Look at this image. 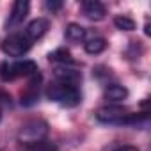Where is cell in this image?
<instances>
[{
    "instance_id": "277c9868",
    "label": "cell",
    "mask_w": 151,
    "mask_h": 151,
    "mask_svg": "<svg viewBox=\"0 0 151 151\" xmlns=\"http://www.w3.org/2000/svg\"><path fill=\"white\" fill-rule=\"evenodd\" d=\"M32 46V41L23 34V32H14L9 34L4 41H2V50L6 55L9 57H22L25 55Z\"/></svg>"
},
{
    "instance_id": "8fae6325",
    "label": "cell",
    "mask_w": 151,
    "mask_h": 151,
    "mask_svg": "<svg viewBox=\"0 0 151 151\" xmlns=\"http://www.w3.org/2000/svg\"><path fill=\"white\" fill-rule=\"evenodd\" d=\"M105 48H107V41H105L103 37H100V36H94V37H91V39H87V41L84 43V50H86L89 55H98V53H101Z\"/></svg>"
},
{
    "instance_id": "9a60e30c",
    "label": "cell",
    "mask_w": 151,
    "mask_h": 151,
    "mask_svg": "<svg viewBox=\"0 0 151 151\" xmlns=\"http://www.w3.org/2000/svg\"><path fill=\"white\" fill-rule=\"evenodd\" d=\"M36 100H37V89H36V82H32L30 87H29V91L22 96V105L29 107V105L36 103Z\"/></svg>"
},
{
    "instance_id": "6da1fadb",
    "label": "cell",
    "mask_w": 151,
    "mask_h": 151,
    "mask_svg": "<svg viewBox=\"0 0 151 151\" xmlns=\"http://www.w3.org/2000/svg\"><path fill=\"white\" fill-rule=\"evenodd\" d=\"M48 98L53 100L55 103L62 105V107H77L80 103V91L77 87V84H71V82H57L52 84L46 91Z\"/></svg>"
},
{
    "instance_id": "e0dca14e",
    "label": "cell",
    "mask_w": 151,
    "mask_h": 151,
    "mask_svg": "<svg viewBox=\"0 0 151 151\" xmlns=\"http://www.w3.org/2000/svg\"><path fill=\"white\" fill-rule=\"evenodd\" d=\"M46 7H48L50 11H57V9L62 7V2H46Z\"/></svg>"
},
{
    "instance_id": "2e32d148",
    "label": "cell",
    "mask_w": 151,
    "mask_h": 151,
    "mask_svg": "<svg viewBox=\"0 0 151 151\" xmlns=\"http://www.w3.org/2000/svg\"><path fill=\"white\" fill-rule=\"evenodd\" d=\"M112 151H140V149L135 147V146H128V144H124V146H117V147L112 149Z\"/></svg>"
},
{
    "instance_id": "7c38bea8",
    "label": "cell",
    "mask_w": 151,
    "mask_h": 151,
    "mask_svg": "<svg viewBox=\"0 0 151 151\" xmlns=\"http://www.w3.org/2000/svg\"><path fill=\"white\" fill-rule=\"evenodd\" d=\"M50 60L52 62H59V64H71L73 57H71V53L66 48H57L55 52L50 53Z\"/></svg>"
},
{
    "instance_id": "5bb4252c",
    "label": "cell",
    "mask_w": 151,
    "mask_h": 151,
    "mask_svg": "<svg viewBox=\"0 0 151 151\" xmlns=\"http://www.w3.org/2000/svg\"><path fill=\"white\" fill-rule=\"evenodd\" d=\"M114 25H116L117 29H121V30H133V29H135V22H133L132 18L124 16V14L116 16V18H114Z\"/></svg>"
},
{
    "instance_id": "5b68a950",
    "label": "cell",
    "mask_w": 151,
    "mask_h": 151,
    "mask_svg": "<svg viewBox=\"0 0 151 151\" xmlns=\"http://www.w3.org/2000/svg\"><path fill=\"white\" fill-rule=\"evenodd\" d=\"M128 116H130L128 109H124L121 105H105L96 110V119L100 123H107V124H124Z\"/></svg>"
},
{
    "instance_id": "7a4b0ae2",
    "label": "cell",
    "mask_w": 151,
    "mask_h": 151,
    "mask_svg": "<svg viewBox=\"0 0 151 151\" xmlns=\"http://www.w3.org/2000/svg\"><path fill=\"white\" fill-rule=\"evenodd\" d=\"M37 73V64L34 60H16V62H4L0 66V77L4 82H11L22 77H34Z\"/></svg>"
},
{
    "instance_id": "3957f363",
    "label": "cell",
    "mask_w": 151,
    "mask_h": 151,
    "mask_svg": "<svg viewBox=\"0 0 151 151\" xmlns=\"http://www.w3.org/2000/svg\"><path fill=\"white\" fill-rule=\"evenodd\" d=\"M46 133H48V124L43 119H29V121H25L22 124L18 139L23 144L30 146V144H34L37 140H43Z\"/></svg>"
},
{
    "instance_id": "ba28073f",
    "label": "cell",
    "mask_w": 151,
    "mask_h": 151,
    "mask_svg": "<svg viewBox=\"0 0 151 151\" xmlns=\"http://www.w3.org/2000/svg\"><path fill=\"white\" fill-rule=\"evenodd\" d=\"M48 27H50V23H48L46 18H36V20H32V22L27 25V29H25L23 34H25L30 41H36V39H41V37L46 34Z\"/></svg>"
},
{
    "instance_id": "8992f818",
    "label": "cell",
    "mask_w": 151,
    "mask_h": 151,
    "mask_svg": "<svg viewBox=\"0 0 151 151\" xmlns=\"http://www.w3.org/2000/svg\"><path fill=\"white\" fill-rule=\"evenodd\" d=\"M29 11H30V4L27 2V0H16V2L13 4V7H11V13L7 16V20H6V29L9 30V29L20 27L25 22Z\"/></svg>"
},
{
    "instance_id": "ac0fdd59",
    "label": "cell",
    "mask_w": 151,
    "mask_h": 151,
    "mask_svg": "<svg viewBox=\"0 0 151 151\" xmlns=\"http://www.w3.org/2000/svg\"><path fill=\"white\" fill-rule=\"evenodd\" d=\"M0 101H11V96L2 89H0Z\"/></svg>"
},
{
    "instance_id": "30bf717a",
    "label": "cell",
    "mask_w": 151,
    "mask_h": 151,
    "mask_svg": "<svg viewBox=\"0 0 151 151\" xmlns=\"http://www.w3.org/2000/svg\"><path fill=\"white\" fill-rule=\"evenodd\" d=\"M128 98V89L124 86H119V84H112L105 89V100L110 101V103H119L123 100Z\"/></svg>"
},
{
    "instance_id": "9c48e42d",
    "label": "cell",
    "mask_w": 151,
    "mask_h": 151,
    "mask_svg": "<svg viewBox=\"0 0 151 151\" xmlns=\"http://www.w3.org/2000/svg\"><path fill=\"white\" fill-rule=\"evenodd\" d=\"M86 29L82 27V25H78V23H69L68 27H66V30H64V36H66V39L69 41V43H73V45H78V43H84L86 41Z\"/></svg>"
},
{
    "instance_id": "4fadbf2b",
    "label": "cell",
    "mask_w": 151,
    "mask_h": 151,
    "mask_svg": "<svg viewBox=\"0 0 151 151\" xmlns=\"http://www.w3.org/2000/svg\"><path fill=\"white\" fill-rule=\"evenodd\" d=\"M27 151H57V146L52 140L43 139V140H37V142L27 146Z\"/></svg>"
},
{
    "instance_id": "52a82bcc",
    "label": "cell",
    "mask_w": 151,
    "mask_h": 151,
    "mask_svg": "<svg viewBox=\"0 0 151 151\" xmlns=\"http://www.w3.org/2000/svg\"><path fill=\"white\" fill-rule=\"evenodd\" d=\"M82 11L84 14L93 20V22H100L105 18L107 14V9L101 2H98V0H86V2H82Z\"/></svg>"
}]
</instances>
